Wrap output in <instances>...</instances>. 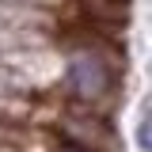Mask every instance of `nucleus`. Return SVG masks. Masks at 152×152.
Returning a JSON list of instances; mask_svg holds the SVG:
<instances>
[{
    "label": "nucleus",
    "mask_w": 152,
    "mask_h": 152,
    "mask_svg": "<svg viewBox=\"0 0 152 152\" xmlns=\"http://www.w3.org/2000/svg\"><path fill=\"white\" fill-rule=\"evenodd\" d=\"M57 91L61 103L72 110L103 114L114 107V99L122 91V57L107 38L91 34H65L61 38V53H57Z\"/></svg>",
    "instance_id": "1"
},
{
    "label": "nucleus",
    "mask_w": 152,
    "mask_h": 152,
    "mask_svg": "<svg viewBox=\"0 0 152 152\" xmlns=\"http://www.w3.org/2000/svg\"><path fill=\"white\" fill-rule=\"evenodd\" d=\"M133 141H137L141 152H152V110L141 114V122H137V129H133Z\"/></svg>",
    "instance_id": "2"
}]
</instances>
